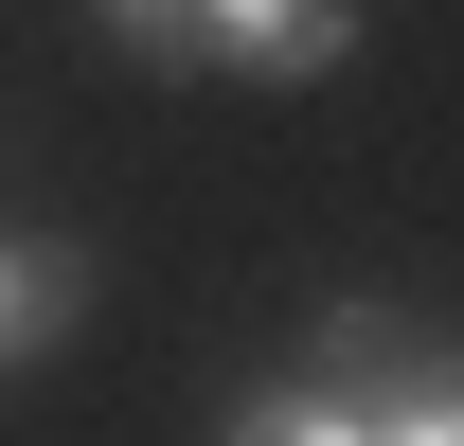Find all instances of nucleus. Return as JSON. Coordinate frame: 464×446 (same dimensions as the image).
Instances as JSON below:
<instances>
[{
    "label": "nucleus",
    "mask_w": 464,
    "mask_h": 446,
    "mask_svg": "<svg viewBox=\"0 0 464 446\" xmlns=\"http://www.w3.org/2000/svg\"><path fill=\"white\" fill-rule=\"evenodd\" d=\"M304 357L340 375L357 446H447V429H464V357L411 322V304H322V322H304Z\"/></svg>",
    "instance_id": "f257e3e1"
},
{
    "label": "nucleus",
    "mask_w": 464,
    "mask_h": 446,
    "mask_svg": "<svg viewBox=\"0 0 464 446\" xmlns=\"http://www.w3.org/2000/svg\"><path fill=\"white\" fill-rule=\"evenodd\" d=\"M197 72L322 90V72H357V0H197Z\"/></svg>",
    "instance_id": "f03ea898"
},
{
    "label": "nucleus",
    "mask_w": 464,
    "mask_h": 446,
    "mask_svg": "<svg viewBox=\"0 0 464 446\" xmlns=\"http://www.w3.org/2000/svg\"><path fill=\"white\" fill-rule=\"evenodd\" d=\"M72 322H90V250H72V232H0V375L54 357Z\"/></svg>",
    "instance_id": "7ed1b4c3"
},
{
    "label": "nucleus",
    "mask_w": 464,
    "mask_h": 446,
    "mask_svg": "<svg viewBox=\"0 0 464 446\" xmlns=\"http://www.w3.org/2000/svg\"><path fill=\"white\" fill-rule=\"evenodd\" d=\"M232 429H250V446H357V411H340V375H322V357H286V375L232 393Z\"/></svg>",
    "instance_id": "20e7f679"
},
{
    "label": "nucleus",
    "mask_w": 464,
    "mask_h": 446,
    "mask_svg": "<svg viewBox=\"0 0 464 446\" xmlns=\"http://www.w3.org/2000/svg\"><path fill=\"white\" fill-rule=\"evenodd\" d=\"M90 36H108L125 72H161V90H179V72H197V0H90Z\"/></svg>",
    "instance_id": "39448f33"
}]
</instances>
